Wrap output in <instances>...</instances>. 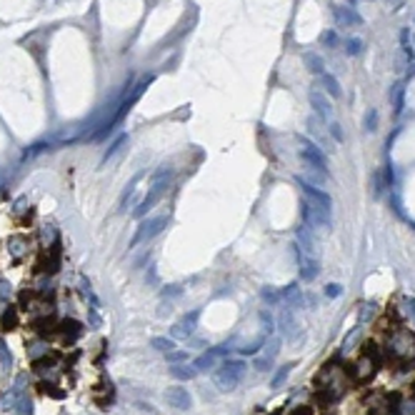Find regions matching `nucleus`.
<instances>
[{"mask_svg":"<svg viewBox=\"0 0 415 415\" xmlns=\"http://www.w3.org/2000/svg\"><path fill=\"white\" fill-rule=\"evenodd\" d=\"M288 415H313V408H308V405H298V408L290 410Z\"/></svg>","mask_w":415,"mask_h":415,"instance_id":"obj_34","label":"nucleus"},{"mask_svg":"<svg viewBox=\"0 0 415 415\" xmlns=\"http://www.w3.org/2000/svg\"><path fill=\"white\" fill-rule=\"evenodd\" d=\"M280 300H285L288 303V308H300L303 305V298H300V288L293 283V285H288V288H283V293H280Z\"/></svg>","mask_w":415,"mask_h":415,"instance_id":"obj_17","label":"nucleus"},{"mask_svg":"<svg viewBox=\"0 0 415 415\" xmlns=\"http://www.w3.org/2000/svg\"><path fill=\"white\" fill-rule=\"evenodd\" d=\"M198 318H200V310H193L190 315H185V318L175 325L173 335H175V338H190L193 330H195V325H198Z\"/></svg>","mask_w":415,"mask_h":415,"instance_id":"obj_13","label":"nucleus"},{"mask_svg":"<svg viewBox=\"0 0 415 415\" xmlns=\"http://www.w3.org/2000/svg\"><path fill=\"white\" fill-rule=\"evenodd\" d=\"M308 103H310V108L315 110L318 118H323V120L333 118V105H330L328 95H323L320 90H310V93H308Z\"/></svg>","mask_w":415,"mask_h":415,"instance_id":"obj_8","label":"nucleus"},{"mask_svg":"<svg viewBox=\"0 0 415 415\" xmlns=\"http://www.w3.org/2000/svg\"><path fill=\"white\" fill-rule=\"evenodd\" d=\"M393 103H395V113H400L403 110V83L393 85Z\"/></svg>","mask_w":415,"mask_h":415,"instance_id":"obj_26","label":"nucleus"},{"mask_svg":"<svg viewBox=\"0 0 415 415\" xmlns=\"http://www.w3.org/2000/svg\"><path fill=\"white\" fill-rule=\"evenodd\" d=\"M18 325H20V313H18L15 305H10L3 315H0V328H3L5 333H10V330H15Z\"/></svg>","mask_w":415,"mask_h":415,"instance_id":"obj_14","label":"nucleus"},{"mask_svg":"<svg viewBox=\"0 0 415 415\" xmlns=\"http://www.w3.org/2000/svg\"><path fill=\"white\" fill-rule=\"evenodd\" d=\"M165 403L170 408H178V410H190L193 405V398L185 388H168L165 390Z\"/></svg>","mask_w":415,"mask_h":415,"instance_id":"obj_9","label":"nucleus"},{"mask_svg":"<svg viewBox=\"0 0 415 415\" xmlns=\"http://www.w3.org/2000/svg\"><path fill=\"white\" fill-rule=\"evenodd\" d=\"M300 158H303V163H305L313 173L325 175L328 168H325V155H323V150H320L315 143L305 140V138H300Z\"/></svg>","mask_w":415,"mask_h":415,"instance_id":"obj_3","label":"nucleus"},{"mask_svg":"<svg viewBox=\"0 0 415 415\" xmlns=\"http://www.w3.org/2000/svg\"><path fill=\"white\" fill-rule=\"evenodd\" d=\"M125 143H128V138H125V135H123V138H120V140H118V143H115V145H113V148H110V150H108V155H105V160H108V158H110V155H115V153H118V150H120V148H123V145H125Z\"/></svg>","mask_w":415,"mask_h":415,"instance_id":"obj_33","label":"nucleus"},{"mask_svg":"<svg viewBox=\"0 0 415 415\" xmlns=\"http://www.w3.org/2000/svg\"><path fill=\"white\" fill-rule=\"evenodd\" d=\"M343 50L350 55V58H355V55H360V53H363V40H360V38H348Z\"/></svg>","mask_w":415,"mask_h":415,"instance_id":"obj_22","label":"nucleus"},{"mask_svg":"<svg viewBox=\"0 0 415 415\" xmlns=\"http://www.w3.org/2000/svg\"><path fill=\"white\" fill-rule=\"evenodd\" d=\"M363 128H365L368 133H375V130H378V110H375V108H370L368 113H365V118H363Z\"/></svg>","mask_w":415,"mask_h":415,"instance_id":"obj_23","label":"nucleus"},{"mask_svg":"<svg viewBox=\"0 0 415 415\" xmlns=\"http://www.w3.org/2000/svg\"><path fill=\"white\" fill-rule=\"evenodd\" d=\"M413 45H415V35H413Z\"/></svg>","mask_w":415,"mask_h":415,"instance_id":"obj_37","label":"nucleus"},{"mask_svg":"<svg viewBox=\"0 0 415 415\" xmlns=\"http://www.w3.org/2000/svg\"><path fill=\"white\" fill-rule=\"evenodd\" d=\"M300 215H303V223H305L310 230H330V213L315 208L313 203L303 200L300 203Z\"/></svg>","mask_w":415,"mask_h":415,"instance_id":"obj_2","label":"nucleus"},{"mask_svg":"<svg viewBox=\"0 0 415 415\" xmlns=\"http://www.w3.org/2000/svg\"><path fill=\"white\" fill-rule=\"evenodd\" d=\"M330 135H333L338 143H343V140H345V138H343V130H340V125H338V123H333V125H330Z\"/></svg>","mask_w":415,"mask_h":415,"instance_id":"obj_32","label":"nucleus"},{"mask_svg":"<svg viewBox=\"0 0 415 415\" xmlns=\"http://www.w3.org/2000/svg\"><path fill=\"white\" fill-rule=\"evenodd\" d=\"M298 245H300V250L305 255L318 258V243H315V235H313L310 228H305V225L298 228Z\"/></svg>","mask_w":415,"mask_h":415,"instance_id":"obj_11","label":"nucleus"},{"mask_svg":"<svg viewBox=\"0 0 415 415\" xmlns=\"http://www.w3.org/2000/svg\"><path fill=\"white\" fill-rule=\"evenodd\" d=\"M215 360H218V355H215V350H208V353H203L195 363H193V368H195L198 373H203V370H208V368H213L215 365Z\"/></svg>","mask_w":415,"mask_h":415,"instance_id":"obj_18","label":"nucleus"},{"mask_svg":"<svg viewBox=\"0 0 415 415\" xmlns=\"http://www.w3.org/2000/svg\"><path fill=\"white\" fill-rule=\"evenodd\" d=\"M280 328H283V333H285V335H293V333H295L298 323H295V318H293V313H290V310H283V315H280Z\"/></svg>","mask_w":415,"mask_h":415,"instance_id":"obj_21","label":"nucleus"},{"mask_svg":"<svg viewBox=\"0 0 415 415\" xmlns=\"http://www.w3.org/2000/svg\"><path fill=\"white\" fill-rule=\"evenodd\" d=\"M185 358H188L185 353H173V350H170V360H185Z\"/></svg>","mask_w":415,"mask_h":415,"instance_id":"obj_36","label":"nucleus"},{"mask_svg":"<svg viewBox=\"0 0 415 415\" xmlns=\"http://www.w3.org/2000/svg\"><path fill=\"white\" fill-rule=\"evenodd\" d=\"M333 18L340 28H353L363 23V18L355 13V8H348V5H333Z\"/></svg>","mask_w":415,"mask_h":415,"instance_id":"obj_10","label":"nucleus"},{"mask_svg":"<svg viewBox=\"0 0 415 415\" xmlns=\"http://www.w3.org/2000/svg\"><path fill=\"white\" fill-rule=\"evenodd\" d=\"M263 300H268L270 303V305H278V303H280V293H275L273 288H263Z\"/></svg>","mask_w":415,"mask_h":415,"instance_id":"obj_28","label":"nucleus"},{"mask_svg":"<svg viewBox=\"0 0 415 415\" xmlns=\"http://www.w3.org/2000/svg\"><path fill=\"white\" fill-rule=\"evenodd\" d=\"M400 45H403V53L413 60L415 58V48H413V35H410L408 28H403V30H400Z\"/></svg>","mask_w":415,"mask_h":415,"instance_id":"obj_20","label":"nucleus"},{"mask_svg":"<svg viewBox=\"0 0 415 415\" xmlns=\"http://www.w3.org/2000/svg\"><path fill=\"white\" fill-rule=\"evenodd\" d=\"M320 83H323V88H325V93H328L330 98H340V95H343V88H340V83H338L335 75L323 73V75H320Z\"/></svg>","mask_w":415,"mask_h":415,"instance_id":"obj_16","label":"nucleus"},{"mask_svg":"<svg viewBox=\"0 0 415 415\" xmlns=\"http://www.w3.org/2000/svg\"><path fill=\"white\" fill-rule=\"evenodd\" d=\"M245 370H248V365L243 360H238V358H228V360H223L213 370V380L218 385V390H223V393L235 390L240 385V380H243V375H245Z\"/></svg>","mask_w":415,"mask_h":415,"instance_id":"obj_1","label":"nucleus"},{"mask_svg":"<svg viewBox=\"0 0 415 415\" xmlns=\"http://www.w3.org/2000/svg\"><path fill=\"white\" fill-rule=\"evenodd\" d=\"M340 293H343V288H340L338 283H330V285L325 288V295H330V298H338Z\"/></svg>","mask_w":415,"mask_h":415,"instance_id":"obj_31","label":"nucleus"},{"mask_svg":"<svg viewBox=\"0 0 415 415\" xmlns=\"http://www.w3.org/2000/svg\"><path fill=\"white\" fill-rule=\"evenodd\" d=\"M260 323H263V330L270 335V333H273V318H270L268 310H260Z\"/></svg>","mask_w":415,"mask_h":415,"instance_id":"obj_29","label":"nucleus"},{"mask_svg":"<svg viewBox=\"0 0 415 415\" xmlns=\"http://www.w3.org/2000/svg\"><path fill=\"white\" fill-rule=\"evenodd\" d=\"M413 340H415V335L403 330V333H395L385 348H388L390 358H395V360H408V358L415 355V348H408V343H413Z\"/></svg>","mask_w":415,"mask_h":415,"instance_id":"obj_5","label":"nucleus"},{"mask_svg":"<svg viewBox=\"0 0 415 415\" xmlns=\"http://www.w3.org/2000/svg\"><path fill=\"white\" fill-rule=\"evenodd\" d=\"M303 65H305L313 75H323L325 73V60L320 58L318 53H305V55H303Z\"/></svg>","mask_w":415,"mask_h":415,"instance_id":"obj_15","label":"nucleus"},{"mask_svg":"<svg viewBox=\"0 0 415 415\" xmlns=\"http://www.w3.org/2000/svg\"><path fill=\"white\" fill-rule=\"evenodd\" d=\"M290 368H293V365H283L278 373H275V378H273V388H280V385H283V380L290 375Z\"/></svg>","mask_w":415,"mask_h":415,"instance_id":"obj_27","label":"nucleus"},{"mask_svg":"<svg viewBox=\"0 0 415 415\" xmlns=\"http://www.w3.org/2000/svg\"><path fill=\"white\" fill-rule=\"evenodd\" d=\"M293 253H295V258H298V265H300V278L303 280H315L318 275H320V260L318 258H313V255H305L300 250V245H293Z\"/></svg>","mask_w":415,"mask_h":415,"instance_id":"obj_6","label":"nucleus"},{"mask_svg":"<svg viewBox=\"0 0 415 415\" xmlns=\"http://www.w3.org/2000/svg\"><path fill=\"white\" fill-rule=\"evenodd\" d=\"M270 363H273V358L263 355V358H258V360H255V368H258L260 373H265V370H270Z\"/></svg>","mask_w":415,"mask_h":415,"instance_id":"obj_30","label":"nucleus"},{"mask_svg":"<svg viewBox=\"0 0 415 415\" xmlns=\"http://www.w3.org/2000/svg\"><path fill=\"white\" fill-rule=\"evenodd\" d=\"M405 310H408V315H410V320L415 323V300H413V298H410V300L405 303Z\"/></svg>","mask_w":415,"mask_h":415,"instance_id":"obj_35","label":"nucleus"},{"mask_svg":"<svg viewBox=\"0 0 415 415\" xmlns=\"http://www.w3.org/2000/svg\"><path fill=\"white\" fill-rule=\"evenodd\" d=\"M153 348L155 350H163V353H170L175 348V343L170 338H153Z\"/></svg>","mask_w":415,"mask_h":415,"instance_id":"obj_25","label":"nucleus"},{"mask_svg":"<svg viewBox=\"0 0 415 415\" xmlns=\"http://www.w3.org/2000/svg\"><path fill=\"white\" fill-rule=\"evenodd\" d=\"M170 373H173V378H178V380H190V378L198 375V370L193 368V365H173Z\"/></svg>","mask_w":415,"mask_h":415,"instance_id":"obj_19","label":"nucleus"},{"mask_svg":"<svg viewBox=\"0 0 415 415\" xmlns=\"http://www.w3.org/2000/svg\"><path fill=\"white\" fill-rule=\"evenodd\" d=\"M320 43L328 48H338V33L335 30H323L320 33Z\"/></svg>","mask_w":415,"mask_h":415,"instance_id":"obj_24","label":"nucleus"},{"mask_svg":"<svg viewBox=\"0 0 415 415\" xmlns=\"http://www.w3.org/2000/svg\"><path fill=\"white\" fill-rule=\"evenodd\" d=\"M55 333H60L63 343H73V340H78L83 335V325L78 320H63V323H58V330H55Z\"/></svg>","mask_w":415,"mask_h":415,"instance_id":"obj_12","label":"nucleus"},{"mask_svg":"<svg viewBox=\"0 0 415 415\" xmlns=\"http://www.w3.org/2000/svg\"><path fill=\"white\" fill-rule=\"evenodd\" d=\"M165 225H168V218H165V215H160V218H150V220H143L140 228H138V233H135V238H133V245H138V243H143V240L155 238L158 233H163V228H165Z\"/></svg>","mask_w":415,"mask_h":415,"instance_id":"obj_7","label":"nucleus"},{"mask_svg":"<svg viewBox=\"0 0 415 415\" xmlns=\"http://www.w3.org/2000/svg\"><path fill=\"white\" fill-rule=\"evenodd\" d=\"M298 183H300V188H303V195H305V200L308 203H313L315 208H320V210H325V213H330V208H333V200H330V195L320 188V185H313V183H308L303 175H298Z\"/></svg>","mask_w":415,"mask_h":415,"instance_id":"obj_4","label":"nucleus"}]
</instances>
